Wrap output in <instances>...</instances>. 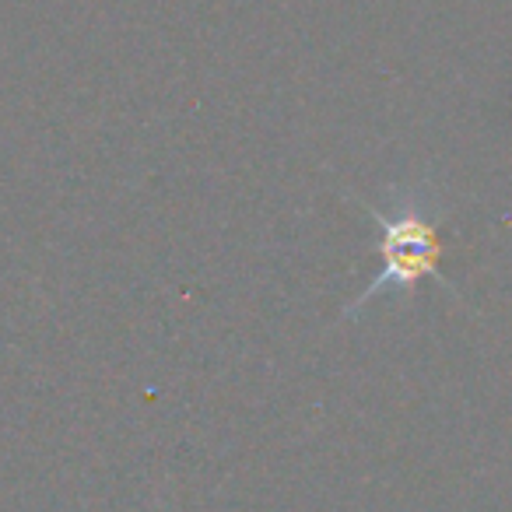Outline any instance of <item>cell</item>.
<instances>
[{
	"mask_svg": "<svg viewBox=\"0 0 512 512\" xmlns=\"http://www.w3.org/2000/svg\"><path fill=\"white\" fill-rule=\"evenodd\" d=\"M365 211L372 214L379 228L376 253L383 260L379 274L372 278L369 288H362L355 302L344 309V320H355L369 302L383 299H404L414 295V288L421 281L432 278L435 285H442L449 295H456V288L449 285V278L442 274V218H446V204L439 200V193L428 183H404L386 190V207L372 204V200H358Z\"/></svg>",
	"mask_w": 512,
	"mask_h": 512,
	"instance_id": "cell-1",
	"label": "cell"
}]
</instances>
